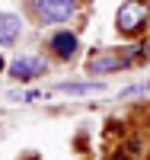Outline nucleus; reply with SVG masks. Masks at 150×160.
Listing matches in <instances>:
<instances>
[{
	"instance_id": "4",
	"label": "nucleus",
	"mask_w": 150,
	"mask_h": 160,
	"mask_svg": "<svg viewBox=\"0 0 150 160\" xmlns=\"http://www.w3.org/2000/svg\"><path fill=\"white\" fill-rule=\"evenodd\" d=\"M128 55H93L90 58V74H105V71H118V68H128Z\"/></svg>"
},
{
	"instance_id": "3",
	"label": "nucleus",
	"mask_w": 150,
	"mask_h": 160,
	"mask_svg": "<svg viewBox=\"0 0 150 160\" xmlns=\"http://www.w3.org/2000/svg\"><path fill=\"white\" fill-rule=\"evenodd\" d=\"M10 74L16 80H35L38 74H45V61L35 58V55H22V58H16L10 64Z\"/></svg>"
},
{
	"instance_id": "10",
	"label": "nucleus",
	"mask_w": 150,
	"mask_h": 160,
	"mask_svg": "<svg viewBox=\"0 0 150 160\" xmlns=\"http://www.w3.org/2000/svg\"><path fill=\"white\" fill-rule=\"evenodd\" d=\"M32 160H38V157H32Z\"/></svg>"
},
{
	"instance_id": "9",
	"label": "nucleus",
	"mask_w": 150,
	"mask_h": 160,
	"mask_svg": "<svg viewBox=\"0 0 150 160\" xmlns=\"http://www.w3.org/2000/svg\"><path fill=\"white\" fill-rule=\"evenodd\" d=\"M0 71H3V61H0Z\"/></svg>"
},
{
	"instance_id": "1",
	"label": "nucleus",
	"mask_w": 150,
	"mask_h": 160,
	"mask_svg": "<svg viewBox=\"0 0 150 160\" xmlns=\"http://www.w3.org/2000/svg\"><path fill=\"white\" fill-rule=\"evenodd\" d=\"M147 16H150V10L144 7V3H138V0H128V3H121V10H118V16H115V26L121 32H138L141 26L147 22Z\"/></svg>"
},
{
	"instance_id": "2",
	"label": "nucleus",
	"mask_w": 150,
	"mask_h": 160,
	"mask_svg": "<svg viewBox=\"0 0 150 160\" xmlns=\"http://www.w3.org/2000/svg\"><path fill=\"white\" fill-rule=\"evenodd\" d=\"M32 10L42 22H64L74 13V0H32Z\"/></svg>"
},
{
	"instance_id": "5",
	"label": "nucleus",
	"mask_w": 150,
	"mask_h": 160,
	"mask_svg": "<svg viewBox=\"0 0 150 160\" xmlns=\"http://www.w3.org/2000/svg\"><path fill=\"white\" fill-rule=\"evenodd\" d=\"M19 32H22V19L13 16V13H0V45L16 42Z\"/></svg>"
},
{
	"instance_id": "7",
	"label": "nucleus",
	"mask_w": 150,
	"mask_h": 160,
	"mask_svg": "<svg viewBox=\"0 0 150 160\" xmlns=\"http://www.w3.org/2000/svg\"><path fill=\"white\" fill-rule=\"evenodd\" d=\"M58 90H61V93H74V96H80V93H96V90H102V83H61Z\"/></svg>"
},
{
	"instance_id": "6",
	"label": "nucleus",
	"mask_w": 150,
	"mask_h": 160,
	"mask_svg": "<svg viewBox=\"0 0 150 160\" xmlns=\"http://www.w3.org/2000/svg\"><path fill=\"white\" fill-rule=\"evenodd\" d=\"M51 48H54V55H58V58H74V51H77V35L58 32V35L51 38Z\"/></svg>"
},
{
	"instance_id": "8",
	"label": "nucleus",
	"mask_w": 150,
	"mask_h": 160,
	"mask_svg": "<svg viewBox=\"0 0 150 160\" xmlns=\"http://www.w3.org/2000/svg\"><path fill=\"white\" fill-rule=\"evenodd\" d=\"M144 48H147V58H150V38H147V45H144Z\"/></svg>"
}]
</instances>
